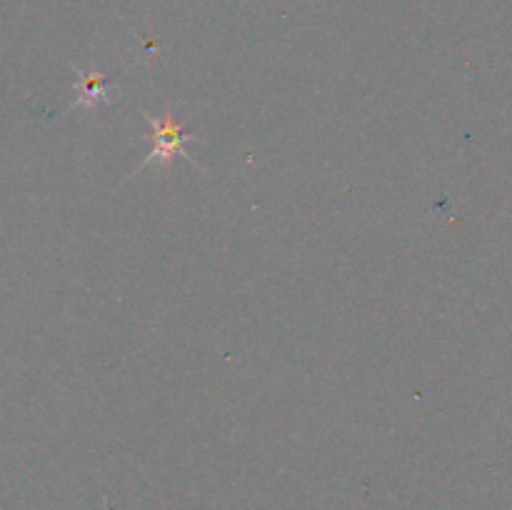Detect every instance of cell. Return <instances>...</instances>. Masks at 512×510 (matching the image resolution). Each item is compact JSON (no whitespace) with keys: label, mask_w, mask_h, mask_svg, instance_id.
I'll list each match as a JSON object with an SVG mask.
<instances>
[{"label":"cell","mask_w":512,"mask_h":510,"mask_svg":"<svg viewBox=\"0 0 512 510\" xmlns=\"http://www.w3.org/2000/svg\"><path fill=\"white\" fill-rule=\"evenodd\" d=\"M145 120L150 123V143H153V148H150V155L145 158V163L140 165L138 170L148 168V165H153V163L170 165L175 160V155H183L185 160H190L193 165H198L195 163L193 155L188 153V148H185V143L190 140L188 130H185V123H178L170 110H165V113L158 115V118L145 113Z\"/></svg>","instance_id":"obj_1"},{"label":"cell","mask_w":512,"mask_h":510,"mask_svg":"<svg viewBox=\"0 0 512 510\" xmlns=\"http://www.w3.org/2000/svg\"><path fill=\"white\" fill-rule=\"evenodd\" d=\"M78 80H75V100L70 108H88L95 110L100 105L110 103L113 100V90L115 85H108V78L98 70H75Z\"/></svg>","instance_id":"obj_2"}]
</instances>
